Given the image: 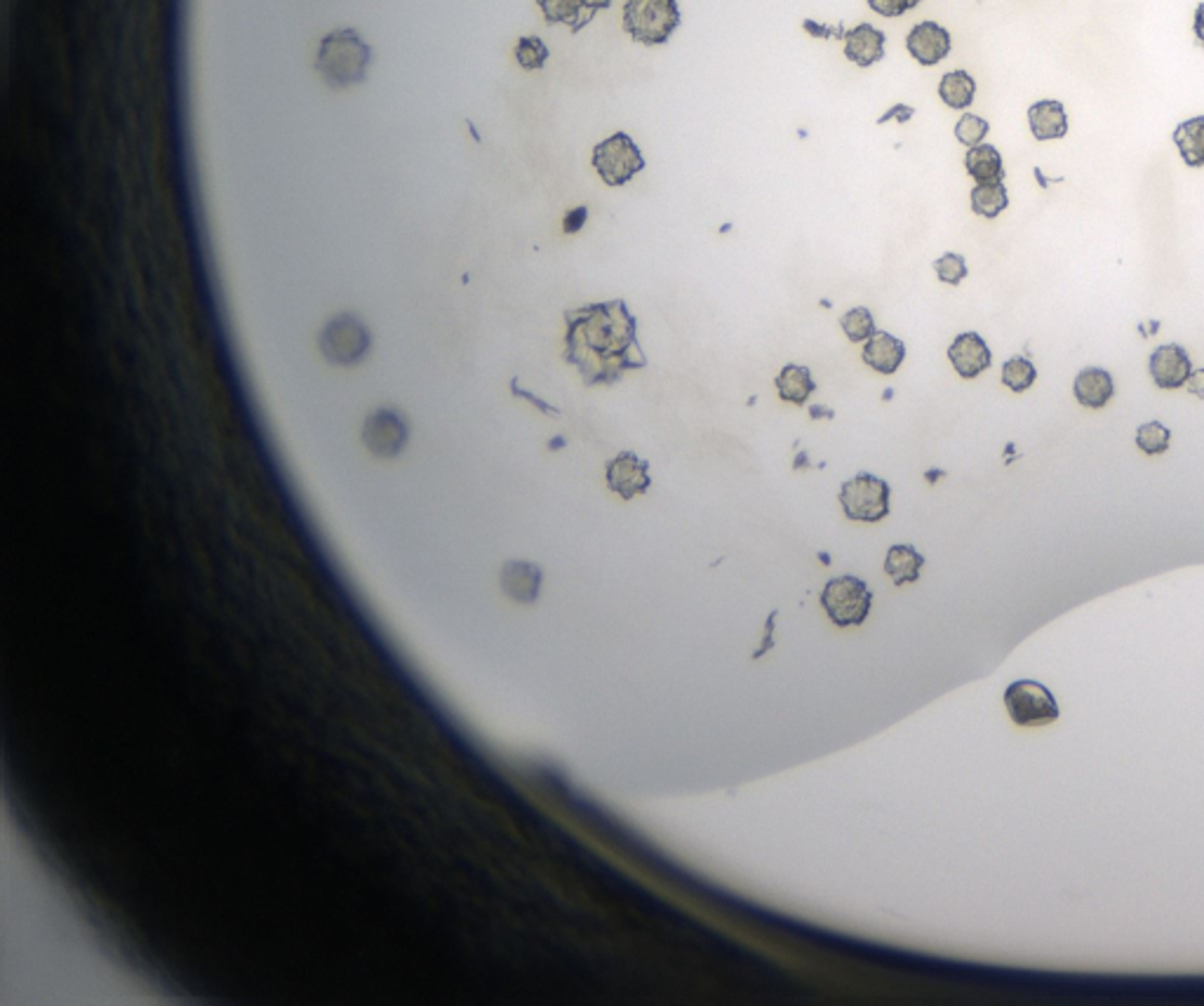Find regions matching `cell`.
Returning <instances> with one entry per match:
<instances>
[{
  "instance_id": "22",
  "label": "cell",
  "mask_w": 1204,
  "mask_h": 1006,
  "mask_svg": "<svg viewBox=\"0 0 1204 1006\" xmlns=\"http://www.w3.org/2000/svg\"><path fill=\"white\" fill-rule=\"evenodd\" d=\"M777 391L783 402H793V405H805L810 395L816 391V383L810 375V367L805 365H786L781 375L777 377Z\"/></svg>"
},
{
  "instance_id": "26",
  "label": "cell",
  "mask_w": 1204,
  "mask_h": 1006,
  "mask_svg": "<svg viewBox=\"0 0 1204 1006\" xmlns=\"http://www.w3.org/2000/svg\"><path fill=\"white\" fill-rule=\"evenodd\" d=\"M1038 379L1036 365L1028 357H1012L1002 365V383H1005L1014 393H1026L1030 386Z\"/></svg>"
},
{
  "instance_id": "6",
  "label": "cell",
  "mask_w": 1204,
  "mask_h": 1006,
  "mask_svg": "<svg viewBox=\"0 0 1204 1006\" xmlns=\"http://www.w3.org/2000/svg\"><path fill=\"white\" fill-rule=\"evenodd\" d=\"M822 607L838 628L862 626L870 614L873 593L866 581L844 574V577L830 579L824 586Z\"/></svg>"
},
{
  "instance_id": "14",
  "label": "cell",
  "mask_w": 1204,
  "mask_h": 1006,
  "mask_svg": "<svg viewBox=\"0 0 1204 1006\" xmlns=\"http://www.w3.org/2000/svg\"><path fill=\"white\" fill-rule=\"evenodd\" d=\"M501 588L521 605H532L541 591V569L532 563H523V559H511L501 569Z\"/></svg>"
},
{
  "instance_id": "20",
  "label": "cell",
  "mask_w": 1204,
  "mask_h": 1006,
  "mask_svg": "<svg viewBox=\"0 0 1204 1006\" xmlns=\"http://www.w3.org/2000/svg\"><path fill=\"white\" fill-rule=\"evenodd\" d=\"M537 5L547 24H567L572 34H579L595 17V12L586 10L584 0H537Z\"/></svg>"
},
{
  "instance_id": "25",
  "label": "cell",
  "mask_w": 1204,
  "mask_h": 1006,
  "mask_svg": "<svg viewBox=\"0 0 1204 1006\" xmlns=\"http://www.w3.org/2000/svg\"><path fill=\"white\" fill-rule=\"evenodd\" d=\"M1009 208V193L1002 181L977 184L971 189V210L986 219H995Z\"/></svg>"
},
{
  "instance_id": "24",
  "label": "cell",
  "mask_w": 1204,
  "mask_h": 1006,
  "mask_svg": "<svg viewBox=\"0 0 1204 1006\" xmlns=\"http://www.w3.org/2000/svg\"><path fill=\"white\" fill-rule=\"evenodd\" d=\"M974 95H977V83L967 74V71H951L939 83V97L945 106L955 111H965L971 106Z\"/></svg>"
},
{
  "instance_id": "15",
  "label": "cell",
  "mask_w": 1204,
  "mask_h": 1006,
  "mask_svg": "<svg viewBox=\"0 0 1204 1006\" xmlns=\"http://www.w3.org/2000/svg\"><path fill=\"white\" fill-rule=\"evenodd\" d=\"M885 32L873 24H858L844 34V56L856 66L868 68L885 56Z\"/></svg>"
},
{
  "instance_id": "9",
  "label": "cell",
  "mask_w": 1204,
  "mask_h": 1006,
  "mask_svg": "<svg viewBox=\"0 0 1204 1006\" xmlns=\"http://www.w3.org/2000/svg\"><path fill=\"white\" fill-rule=\"evenodd\" d=\"M407 440H410V428L405 416L391 407L375 410L365 419L363 442L365 448L379 458H396L405 450Z\"/></svg>"
},
{
  "instance_id": "17",
  "label": "cell",
  "mask_w": 1204,
  "mask_h": 1006,
  "mask_svg": "<svg viewBox=\"0 0 1204 1006\" xmlns=\"http://www.w3.org/2000/svg\"><path fill=\"white\" fill-rule=\"evenodd\" d=\"M1028 123L1030 133H1033L1036 141H1054L1064 139L1068 135V116L1066 109L1056 99H1042L1028 109Z\"/></svg>"
},
{
  "instance_id": "31",
  "label": "cell",
  "mask_w": 1204,
  "mask_h": 1006,
  "mask_svg": "<svg viewBox=\"0 0 1204 1006\" xmlns=\"http://www.w3.org/2000/svg\"><path fill=\"white\" fill-rule=\"evenodd\" d=\"M988 133H991V125H988V121L974 116V113H965V116L960 118L957 125H955L957 141L965 143V147H969V149L979 147Z\"/></svg>"
},
{
  "instance_id": "12",
  "label": "cell",
  "mask_w": 1204,
  "mask_h": 1006,
  "mask_svg": "<svg viewBox=\"0 0 1204 1006\" xmlns=\"http://www.w3.org/2000/svg\"><path fill=\"white\" fill-rule=\"evenodd\" d=\"M906 48L913 60L923 66H937L951 54L953 40L949 28L937 22H920L911 28L906 38Z\"/></svg>"
},
{
  "instance_id": "5",
  "label": "cell",
  "mask_w": 1204,
  "mask_h": 1006,
  "mask_svg": "<svg viewBox=\"0 0 1204 1006\" xmlns=\"http://www.w3.org/2000/svg\"><path fill=\"white\" fill-rule=\"evenodd\" d=\"M369 332L361 318H355L353 313L335 315L333 320H327L321 332V353L333 365L339 367H353L363 363V357L369 353Z\"/></svg>"
},
{
  "instance_id": "33",
  "label": "cell",
  "mask_w": 1204,
  "mask_h": 1006,
  "mask_svg": "<svg viewBox=\"0 0 1204 1006\" xmlns=\"http://www.w3.org/2000/svg\"><path fill=\"white\" fill-rule=\"evenodd\" d=\"M586 219H589V208H575L572 212H567V217L563 222V228L565 234H577L581 231V226L586 224Z\"/></svg>"
},
{
  "instance_id": "4",
  "label": "cell",
  "mask_w": 1204,
  "mask_h": 1006,
  "mask_svg": "<svg viewBox=\"0 0 1204 1006\" xmlns=\"http://www.w3.org/2000/svg\"><path fill=\"white\" fill-rule=\"evenodd\" d=\"M890 482L878 476H870V473H858V476L842 482L838 499L848 520L873 525L890 515Z\"/></svg>"
},
{
  "instance_id": "10",
  "label": "cell",
  "mask_w": 1204,
  "mask_h": 1006,
  "mask_svg": "<svg viewBox=\"0 0 1204 1006\" xmlns=\"http://www.w3.org/2000/svg\"><path fill=\"white\" fill-rule=\"evenodd\" d=\"M605 476H607L610 490L614 494H619L624 501H630V499L644 494L652 485L650 464L642 462V458L634 452L616 454L612 462L607 464Z\"/></svg>"
},
{
  "instance_id": "3",
  "label": "cell",
  "mask_w": 1204,
  "mask_h": 1006,
  "mask_svg": "<svg viewBox=\"0 0 1204 1006\" xmlns=\"http://www.w3.org/2000/svg\"><path fill=\"white\" fill-rule=\"evenodd\" d=\"M678 0H626L624 32L642 46H664L680 26Z\"/></svg>"
},
{
  "instance_id": "7",
  "label": "cell",
  "mask_w": 1204,
  "mask_h": 1006,
  "mask_svg": "<svg viewBox=\"0 0 1204 1006\" xmlns=\"http://www.w3.org/2000/svg\"><path fill=\"white\" fill-rule=\"evenodd\" d=\"M1005 706L1014 725L1044 727L1058 720V703L1048 687L1036 680H1016L1007 687Z\"/></svg>"
},
{
  "instance_id": "21",
  "label": "cell",
  "mask_w": 1204,
  "mask_h": 1006,
  "mask_svg": "<svg viewBox=\"0 0 1204 1006\" xmlns=\"http://www.w3.org/2000/svg\"><path fill=\"white\" fill-rule=\"evenodd\" d=\"M965 167L969 177L977 184H991L1005 179V165H1002V155L991 143H979L971 147L965 158Z\"/></svg>"
},
{
  "instance_id": "1",
  "label": "cell",
  "mask_w": 1204,
  "mask_h": 1006,
  "mask_svg": "<svg viewBox=\"0 0 1204 1006\" xmlns=\"http://www.w3.org/2000/svg\"><path fill=\"white\" fill-rule=\"evenodd\" d=\"M569 320V353L567 357L577 363L589 379V383L614 381L619 372L628 367H642L634 363L630 353H640L636 343V320L624 306V301L612 304H598L581 309L577 313H567Z\"/></svg>"
},
{
  "instance_id": "37",
  "label": "cell",
  "mask_w": 1204,
  "mask_h": 1006,
  "mask_svg": "<svg viewBox=\"0 0 1204 1006\" xmlns=\"http://www.w3.org/2000/svg\"><path fill=\"white\" fill-rule=\"evenodd\" d=\"M584 5H586V10L598 12V10H607V8H612V0H584Z\"/></svg>"
},
{
  "instance_id": "30",
  "label": "cell",
  "mask_w": 1204,
  "mask_h": 1006,
  "mask_svg": "<svg viewBox=\"0 0 1204 1006\" xmlns=\"http://www.w3.org/2000/svg\"><path fill=\"white\" fill-rule=\"evenodd\" d=\"M935 271H937V276H939L941 282L953 285V287H957L960 282H963L967 278V273H969L965 256L955 254V252H945L943 256H939L935 262Z\"/></svg>"
},
{
  "instance_id": "23",
  "label": "cell",
  "mask_w": 1204,
  "mask_h": 1006,
  "mask_svg": "<svg viewBox=\"0 0 1204 1006\" xmlns=\"http://www.w3.org/2000/svg\"><path fill=\"white\" fill-rule=\"evenodd\" d=\"M1174 143L1188 167H1204V116L1186 121L1174 129Z\"/></svg>"
},
{
  "instance_id": "19",
  "label": "cell",
  "mask_w": 1204,
  "mask_h": 1006,
  "mask_svg": "<svg viewBox=\"0 0 1204 1006\" xmlns=\"http://www.w3.org/2000/svg\"><path fill=\"white\" fill-rule=\"evenodd\" d=\"M925 567V555L911 543H896L890 545L885 557V574L894 581V586L915 583L920 579V571Z\"/></svg>"
},
{
  "instance_id": "11",
  "label": "cell",
  "mask_w": 1204,
  "mask_h": 1006,
  "mask_svg": "<svg viewBox=\"0 0 1204 1006\" xmlns=\"http://www.w3.org/2000/svg\"><path fill=\"white\" fill-rule=\"evenodd\" d=\"M1149 372L1157 388L1177 391V388L1186 386L1188 377H1191L1193 372L1191 355H1188L1186 349L1179 347V343H1165V347H1157L1153 351L1149 361Z\"/></svg>"
},
{
  "instance_id": "8",
  "label": "cell",
  "mask_w": 1204,
  "mask_h": 1006,
  "mask_svg": "<svg viewBox=\"0 0 1204 1006\" xmlns=\"http://www.w3.org/2000/svg\"><path fill=\"white\" fill-rule=\"evenodd\" d=\"M638 143L626 133H614L593 149V167L607 186H624L644 169Z\"/></svg>"
},
{
  "instance_id": "13",
  "label": "cell",
  "mask_w": 1204,
  "mask_h": 1006,
  "mask_svg": "<svg viewBox=\"0 0 1204 1006\" xmlns=\"http://www.w3.org/2000/svg\"><path fill=\"white\" fill-rule=\"evenodd\" d=\"M949 361L963 379H977L988 367H991L993 355L981 335L963 332L951 343Z\"/></svg>"
},
{
  "instance_id": "28",
  "label": "cell",
  "mask_w": 1204,
  "mask_h": 1006,
  "mask_svg": "<svg viewBox=\"0 0 1204 1006\" xmlns=\"http://www.w3.org/2000/svg\"><path fill=\"white\" fill-rule=\"evenodd\" d=\"M840 327L844 329V335H848V339L852 343H862V341H868L873 335L878 332L876 329V318H873V313L864 306L858 309H852L848 311L840 318Z\"/></svg>"
},
{
  "instance_id": "16",
  "label": "cell",
  "mask_w": 1204,
  "mask_h": 1006,
  "mask_svg": "<svg viewBox=\"0 0 1204 1006\" xmlns=\"http://www.w3.org/2000/svg\"><path fill=\"white\" fill-rule=\"evenodd\" d=\"M1073 393L1082 407L1101 410L1106 407L1115 395V381L1108 369L1084 367L1073 383Z\"/></svg>"
},
{
  "instance_id": "2",
  "label": "cell",
  "mask_w": 1204,
  "mask_h": 1006,
  "mask_svg": "<svg viewBox=\"0 0 1204 1006\" xmlns=\"http://www.w3.org/2000/svg\"><path fill=\"white\" fill-rule=\"evenodd\" d=\"M372 50L355 28H335L321 42L315 71L333 90L351 88L365 80Z\"/></svg>"
},
{
  "instance_id": "35",
  "label": "cell",
  "mask_w": 1204,
  "mask_h": 1006,
  "mask_svg": "<svg viewBox=\"0 0 1204 1006\" xmlns=\"http://www.w3.org/2000/svg\"><path fill=\"white\" fill-rule=\"evenodd\" d=\"M1193 32H1195V38L1200 46L1204 48V3L1197 5L1195 10V22H1193Z\"/></svg>"
},
{
  "instance_id": "34",
  "label": "cell",
  "mask_w": 1204,
  "mask_h": 1006,
  "mask_svg": "<svg viewBox=\"0 0 1204 1006\" xmlns=\"http://www.w3.org/2000/svg\"><path fill=\"white\" fill-rule=\"evenodd\" d=\"M1186 388H1188V393L1195 395L1197 400H1204V367L1191 372V377H1188V381H1186Z\"/></svg>"
},
{
  "instance_id": "27",
  "label": "cell",
  "mask_w": 1204,
  "mask_h": 1006,
  "mask_svg": "<svg viewBox=\"0 0 1204 1006\" xmlns=\"http://www.w3.org/2000/svg\"><path fill=\"white\" fill-rule=\"evenodd\" d=\"M1137 444L1139 450L1149 456L1165 454L1171 444V430L1159 422L1141 424L1137 430Z\"/></svg>"
},
{
  "instance_id": "29",
  "label": "cell",
  "mask_w": 1204,
  "mask_h": 1006,
  "mask_svg": "<svg viewBox=\"0 0 1204 1006\" xmlns=\"http://www.w3.org/2000/svg\"><path fill=\"white\" fill-rule=\"evenodd\" d=\"M549 56L551 52L547 48V42L537 36H523L518 40V46H515V60H518V64L525 71H541L547 66Z\"/></svg>"
},
{
  "instance_id": "36",
  "label": "cell",
  "mask_w": 1204,
  "mask_h": 1006,
  "mask_svg": "<svg viewBox=\"0 0 1204 1006\" xmlns=\"http://www.w3.org/2000/svg\"><path fill=\"white\" fill-rule=\"evenodd\" d=\"M774 619H777V612L769 614L767 619V636H765V646H760V652H755V658H760L763 654H767V650L772 646V630H774Z\"/></svg>"
},
{
  "instance_id": "18",
  "label": "cell",
  "mask_w": 1204,
  "mask_h": 1006,
  "mask_svg": "<svg viewBox=\"0 0 1204 1006\" xmlns=\"http://www.w3.org/2000/svg\"><path fill=\"white\" fill-rule=\"evenodd\" d=\"M862 357L868 367L880 372V375H894L901 367L903 357H906V347L894 335L876 332L866 341Z\"/></svg>"
},
{
  "instance_id": "32",
  "label": "cell",
  "mask_w": 1204,
  "mask_h": 1006,
  "mask_svg": "<svg viewBox=\"0 0 1204 1006\" xmlns=\"http://www.w3.org/2000/svg\"><path fill=\"white\" fill-rule=\"evenodd\" d=\"M920 0H868V5L873 12L882 14V17H901V14H906L908 10H913Z\"/></svg>"
}]
</instances>
